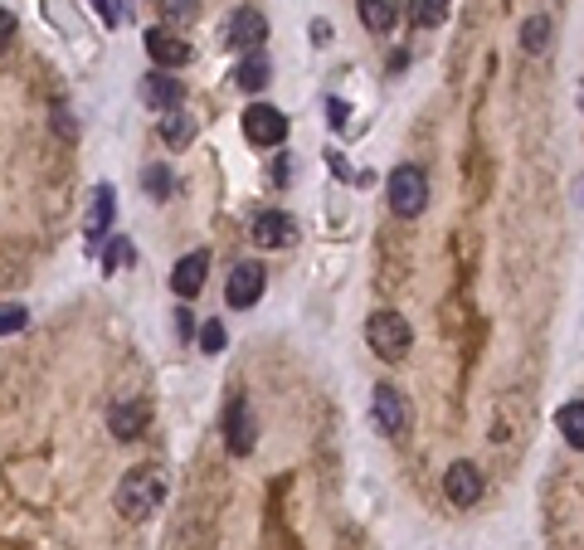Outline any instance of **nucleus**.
Masks as SVG:
<instances>
[{"mask_svg": "<svg viewBox=\"0 0 584 550\" xmlns=\"http://www.w3.org/2000/svg\"><path fill=\"white\" fill-rule=\"evenodd\" d=\"M161 497H166V477L156 473V468H137V473L122 477V487H117V512L127 516V521H146L161 507Z\"/></svg>", "mask_w": 584, "mask_h": 550, "instance_id": "1", "label": "nucleus"}, {"mask_svg": "<svg viewBox=\"0 0 584 550\" xmlns=\"http://www.w3.org/2000/svg\"><path fill=\"white\" fill-rule=\"evenodd\" d=\"M385 190H390V210H395L400 220H414V215L429 205V176H424L419 166H395Z\"/></svg>", "mask_w": 584, "mask_h": 550, "instance_id": "2", "label": "nucleus"}, {"mask_svg": "<svg viewBox=\"0 0 584 550\" xmlns=\"http://www.w3.org/2000/svg\"><path fill=\"white\" fill-rule=\"evenodd\" d=\"M365 341H370V351L380 361H400L404 351H409V322H404L400 312H370Z\"/></svg>", "mask_w": 584, "mask_h": 550, "instance_id": "3", "label": "nucleus"}, {"mask_svg": "<svg viewBox=\"0 0 584 550\" xmlns=\"http://www.w3.org/2000/svg\"><path fill=\"white\" fill-rule=\"evenodd\" d=\"M370 414H375V429L380 434H404L409 429V400H404L395 385H375V395H370Z\"/></svg>", "mask_w": 584, "mask_h": 550, "instance_id": "4", "label": "nucleus"}, {"mask_svg": "<svg viewBox=\"0 0 584 550\" xmlns=\"http://www.w3.org/2000/svg\"><path fill=\"white\" fill-rule=\"evenodd\" d=\"M244 137L254 142V147H283V137H288V117L278 108H268V103H254V108L244 112Z\"/></svg>", "mask_w": 584, "mask_h": 550, "instance_id": "5", "label": "nucleus"}, {"mask_svg": "<svg viewBox=\"0 0 584 550\" xmlns=\"http://www.w3.org/2000/svg\"><path fill=\"white\" fill-rule=\"evenodd\" d=\"M263 288H268V273L258 263H234V273L224 283V297H229V307H254L263 297Z\"/></svg>", "mask_w": 584, "mask_h": 550, "instance_id": "6", "label": "nucleus"}, {"mask_svg": "<svg viewBox=\"0 0 584 550\" xmlns=\"http://www.w3.org/2000/svg\"><path fill=\"white\" fill-rule=\"evenodd\" d=\"M268 39V20L258 15L254 5H239L234 15H229V25H224V44H234V49H258Z\"/></svg>", "mask_w": 584, "mask_h": 550, "instance_id": "7", "label": "nucleus"}, {"mask_svg": "<svg viewBox=\"0 0 584 550\" xmlns=\"http://www.w3.org/2000/svg\"><path fill=\"white\" fill-rule=\"evenodd\" d=\"M146 54H151L156 69H181V64H190V44L181 35H171L166 25H151L146 30Z\"/></svg>", "mask_w": 584, "mask_h": 550, "instance_id": "8", "label": "nucleus"}, {"mask_svg": "<svg viewBox=\"0 0 584 550\" xmlns=\"http://www.w3.org/2000/svg\"><path fill=\"white\" fill-rule=\"evenodd\" d=\"M142 103L156 112H176L185 103V88L181 78H171V69H156V74L142 78Z\"/></svg>", "mask_w": 584, "mask_h": 550, "instance_id": "9", "label": "nucleus"}, {"mask_svg": "<svg viewBox=\"0 0 584 550\" xmlns=\"http://www.w3.org/2000/svg\"><path fill=\"white\" fill-rule=\"evenodd\" d=\"M224 443L234 458L254 453V414H249V400H234L224 409Z\"/></svg>", "mask_w": 584, "mask_h": 550, "instance_id": "10", "label": "nucleus"}, {"mask_svg": "<svg viewBox=\"0 0 584 550\" xmlns=\"http://www.w3.org/2000/svg\"><path fill=\"white\" fill-rule=\"evenodd\" d=\"M443 492H448L453 507H477V497H482V473H477L473 463H453V468L443 473Z\"/></svg>", "mask_w": 584, "mask_h": 550, "instance_id": "11", "label": "nucleus"}, {"mask_svg": "<svg viewBox=\"0 0 584 550\" xmlns=\"http://www.w3.org/2000/svg\"><path fill=\"white\" fill-rule=\"evenodd\" d=\"M292 239H297L292 215H283V210H263V215H254V244H263V249H288Z\"/></svg>", "mask_w": 584, "mask_h": 550, "instance_id": "12", "label": "nucleus"}, {"mask_svg": "<svg viewBox=\"0 0 584 550\" xmlns=\"http://www.w3.org/2000/svg\"><path fill=\"white\" fill-rule=\"evenodd\" d=\"M205 273H210V254H185L181 263H176V273H171V293L176 297H195L200 288H205Z\"/></svg>", "mask_w": 584, "mask_h": 550, "instance_id": "13", "label": "nucleus"}, {"mask_svg": "<svg viewBox=\"0 0 584 550\" xmlns=\"http://www.w3.org/2000/svg\"><path fill=\"white\" fill-rule=\"evenodd\" d=\"M356 15L370 35H390L400 20V0H356Z\"/></svg>", "mask_w": 584, "mask_h": 550, "instance_id": "14", "label": "nucleus"}, {"mask_svg": "<svg viewBox=\"0 0 584 550\" xmlns=\"http://www.w3.org/2000/svg\"><path fill=\"white\" fill-rule=\"evenodd\" d=\"M108 229H112V185H98L93 190V205H88V234H93V244L108 239Z\"/></svg>", "mask_w": 584, "mask_h": 550, "instance_id": "15", "label": "nucleus"}, {"mask_svg": "<svg viewBox=\"0 0 584 550\" xmlns=\"http://www.w3.org/2000/svg\"><path fill=\"white\" fill-rule=\"evenodd\" d=\"M268 74H273V69H268V59L254 49V54H249L239 69H234V83H239L244 93H258V88H268Z\"/></svg>", "mask_w": 584, "mask_h": 550, "instance_id": "16", "label": "nucleus"}, {"mask_svg": "<svg viewBox=\"0 0 584 550\" xmlns=\"http://www.w3.org/2000/svg\"><path fill=\"white\" fill-rule=\"evenodd\" d=\"M555 424H560V434H565V443H570V448H580V453H584V400L565 404Z\"/></svg>", "mask_w": 584, "mask_h": 550, "instance_id": "17", "label": "nucleus"}, {"mask_svg": "<svg viewBox=\"0 0 584 550\" xmlns=\"http://www.w3.org/2000/svg\"><path fill=\"white\" fill-rule=\"evenodd\" d=\"M409 20L419 30H434V25L448 20V0H409Z\"/></svg>", "mask_w": 584, "mask_h": 550, "instance_id": "18", "label": "nucleus"}, {"mask_svg": "<svg viewBox=\"0 0 584 550\" xmlns=\"http://www.w3.org/2000/svg\"><path fill=\"white\" fill-rule=\"evenodd\" d=\"M112 434H117L122 443L137 439V434H142V409H132V404H117V409H112Z\"/></svg>", "mask_w": 584, "mask_h": 550, "instance_id": "19", "label": "nucleus"}, {"mask_svg": "<svg viewBox=\"0 0 584 550\" xmlns=\"http://www.w3.org/2000/svg\"><path fill=\"white\" fill-rule=\"evenodd\" d=\"M521 44H526L531 54H541V49H546L550 44V20L546 15H531V20L521 25Z\"/></svg>", "mask_w": 584, "mask_h": 550, "instance_id": "20", "label": "nucleus"}, {"mask_svg": "<svg viewBox=\"0 0 584 550\" xmlns=\"http://www.w3.org/2000/svg\"><path fill=\"white\" fill-rule=\"evenodd\" d=\"M190 132H195V127H190V117H185L181 108L166 112V122H161V137H166L171 147H185V142H190Z\"/></svg>", "mask_w": 584, "mask_h": 550, "instance_id": "21", "label": "nucleus"}, {"mask_svg": "<svg viewBox=\"0 0 584 550\" xmlns=\"http://www.w3.org/2000/svg\"><path fill=\"white\" fill-rule=\"evenodd\" d=\"M146 190H151V200H166V195H171V171H166V166H146Z\"/></svg>", "mask_w": 584, "mask_h": 550, "instance_id": "22", "label": "nucleus"}, {"mask_svg": "<svg viewBox=\"0 0 584 550\" xmlns=\"http://www.w3.org/2000/svg\"><path fill=\"white\" fill-rule=\"evenodd\" d=\"M132 258H137V249H132L127 239H112L108 254H103V268H108V273H117V268H122V263H132Z\"/></svg>", "mask_w": 584, "mask_h": 550, "instance_id": "23", "label": "nucleus"}, {"mask_svg": "<svg viewBox=\"0 0 584 550\" xmlns=\"http://www.w3.org/2000/svg\"><path fill=\"white\" fill-rule=\"evenodd\" d=\"M0 312H5V317H0V331H5V336H15V331H25V322H30V312H25L20 302H5Z\"/></svg>", "mask_w": 584, "mask_h": 550, "instance_id": "24", "label": "nucleus"}, {"mask_svg": "<svg viewBox=\"0 0 584 550\" xmlns=\"http://www.w3.org/2000/svg\"><path fill=\"white\" fill-rule=\"evenodd\" d=\"M200 346L215 356L219 346H224V327H219V322H205V327H200Z\"/></svg>", "mask_w": 584, "mask_h": 550, "instance_id": "25", "label": "nucleus"}, {"mask_svg": "<svg viewBox=\"0 0 584 550\" xmlns=\"http://www.w3.org/2000/svg\"><path fill=\"white\" fill-rule=\"evenodd\" d=\"M93 5L103 10V25H117V5H112V0H93Z\"/></svg>", "mask_w": 584, "mask_h": 550, "instance_id": "26", "label": "nucleus"}, {"mask_svg": "<svg viewBox=\"0 0 584 550\" xmlns=\"http://www.w3.org/2000/svg\"><path fill=\"white\" fill-rule=\"evenodd\" d=\"M176 331H181V336H190V331H195V322H190V312H185V307L176 312Z\"/></svg>", "mask_w": 584, "mask_h": 550, "instance_id": "27", "label": "nucleus"}, {"mask_svg": "<svg viewBox=\"0 0 584 550\" xmlns=\"http://www.w3.org/2000/svg\"><path fill=\"white\" fill-rule=\"evenodd\" d=\"M327 117H331V122H336V127H341V122H346V103L336 98V103H331V108H327Z\"/></svg>", "mask_w": 584, "mask_h": 550, "instance_id": "28", "label": "nucleus"}]
</instances>
